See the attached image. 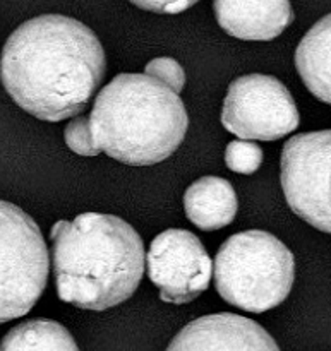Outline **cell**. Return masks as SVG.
Segmentation results:
<instances>
[{
    "instance_id": "obj_1",
    "label": "cell",
    "mask_w": 331,
    "mask_h": 351,
    "mask_svg": "<svg viewBox=\"0 0 331 351\" xmlns=\"http://www.w3.org/2000/svg\"><path fill=\"white\" fill-rule=\"evenodd\" d=\"M105 50L81 21L45 14L21 24L0 58V79L30 115L60 122L79 115L105 77Z\"/></svg>"
},
{
    "instance_id": "obj_2",
    "label": "cell",
    "mask_w": 331,
    "mask_h": 351,
    "mask_svg": "<svg viewBox=\"0 0 331 351\" xmlns=\"http://www.w3.org/2000/svg\"><path fill=\"white\" fill-rule=\"evenodd\" d=\"M52 247L58 298L102 312L129 300L144 274V243L124 219L84 213L65 221Z\"/></svg>"
},
{
    "instance_id": "obj_3",
    "label": "cell",
    "mask_w": 331,
    "mask_h": 351,
    "mask_svg": "<svg viewBox=\"0 0 331 351\" xmlns=\"http://www.w3.org/2000/svg\"><path fill=\"white\" fill-rule=\"evenodd\" d=\"M93 136L103 153L133 167L165 161L185 139L187 110L179 93L146 74H119L98 93Z\"/></svg>"
},
{
    "instance_id": "obj_4",
    "label": "cell",
    "mask_w": 331,
    "mask_h": 351,
    "mask_svg": "<svg viewBox=\"0 0 331 351\" xmlns=\"http://www.w3.org/2000/svg\"><path fill=\"white\" fill-rule=\"evenodd\" d=\"M216 291L227 304L253 314L278 307L295 280L294 254L263 230L229 237L215 257Z\"/></svg>"
},
{
    "instance_id": "obj_5",
    "label": "cell",
    "mask_w": 331,
    "mask_h": 351,
    "mask_svg": "<svg viewBox=\"0 0 331 351\" xmlns=\"http://www.w3.org/2000/svg\"><path fill=\"white\" fill-rule=\"evenodd\" d=\"M48 249L27 213L0 201V324L26 315L43 295Z\"/></svg>"
},
{
    "instance_id": "obj_6",
    "label": "cell",
    "mask_w": 331,
    "mask_h": 351,
    "mask_svg": "<svg viewBox=\"0 0 331 351\" xmlns=\"http://www.w3.org/2000/svg\"><path fill=\"white\" fill-rule=\"evenodd\" d=\"M280 168L292 211L316 230L331 233V129L290 137Z\"/></svg>"
},
{
    "instance_id": "obj_7",
    "label": "cell",
    "mask_w": 331,
    "mask_h": 351,
    "mask_svg": "<svg viewBox=\"0 0 331 351\" xmlns=\"http://www.w3.org/2000/svg\"><path fill=\"white\" fill-rule=\"evenodd\" d=\"M299 120L294 96L273 75L249 74L230 82L222 125L240 139H282L297 129Z\"/></svg>"
},
{
    "instance_id": "obj_8",
    "label": "cell",
    "mask_w": 331,
    "mask_h": 351,
    "mask_svg": "<svg viewBox=\"0 0 331 351\" xmlns=\"http://www.w3.org/2000/svg\"><path fill=\"white\" fill-rule=\"evenodd\" d=\"M146 261L148 276L167 304H189L208 290L212 259L201 240L187 230L160 233L151 242Z\"/></svg>"
},
{
    "instance_id": "obj_9",
    "label": "cell",
    "mask_w": 331,
    "mask_h": 351,
    "mask_svg": "<svg viewBox=\"0 0 331 351\" xmlns=\"http://www.w3.org/2000/svg\"><path fill=\"white\" fill-rule=\"evenodd\" d=\"M167 351H280L270 332L237 314H212L189 322Z\"/></svg>"
},
{
    "instance_id": "obj_10",
    "label": "cell",
    "mask_w": 331,
    "mask_h": 351,
    "mask_svg": "<svg viewBox=\"0 0 331 351\" xmlns=\"http://www.w3.org/2000/svg\"><path fill=\"white\" fill-rule=\"evenodd\" d=\"M213 7L220 27L239 40H275L294 21L290 0H215Z\"/></svg>"
},
{
    "instance_id": "obj_11",
    "label": "cell",
    "mask_w": 331,
    "mask_h": 351,
    "mask_svg": "<svg viewBox=\"0 0 331 351\" xmlns=\"http://www.w3.org/2000/svg\"><path fill=\"white\" fill-rule=\"evenodd\" d=\"M237 195L232 184L220 177H203L187 187L184 209L189 221L203 232L225 228L237 215Z\"/></svg>"
},
{
    "instance_id": "obj_12",
    "label": "cell",
    "mask_w": 331,
    "mask_h": 351,
    "mask_svg": "<svg viewBox=\"0 0 331 351\" xmlns=\"http://www.w3.org/2000/svg\"><path fill=\"white\" fill-rule=\"evenodd\" d=\"M295 67L306 88L331 105V14L306 33L295 50Z\"/></svg>"
},
{
    "instance_id": "obj_13",
    "label": "cell",
    "mask_w": 331,
    "mask_h": 351,
    "mask_svg": "<svg viewBox=\"0 0 331 351\" xmlns=\"http://www.w3.org/2000/svg\"><path fill=\"white\" fill-rule=\"evenodd\" d=\"M0 351H79L71 332L50 319H31L10 329Z\"/></svg>"
},
{
    "instance_id": "obj_14",
    "label": "cell",
    "mask_w": 331,
    "mask_h": 351,
    "mask_svg": "<svg viewBox=\"0 0 331 351\" xmlns=\"http://www.w3.org/2000/svg\"><path fill=\"white\" fill-rule=\"evenodd\" d=\"M225 163L236 173L251 175L263 163V149L249 141H232L225 149Z\"/></svg>"
},
{
    "instance_id": "obj_15",
    "label": "cell",
    "mask_w": 331,
    "mask_h": 351,
    "mask_svg": "<svg viewBox=\"0 0 331 351\" xmlns=\"http://www.w3.org/2000/svg\"><path fill=\"white\" fill-rule=\"evenodd\" d=\"M64 139L69 149L81 156H96L102 153L93 136L89 117L82 115L69 122L64 130Z\"/></svg>"
},
{
    "instance_id": "obj_16",
    "label": "cell",
    "mask_w": 331,
    "mask_h": 351,
    "mask_svg": "<svg viewBox=\"0 0 331 351\" xmlns=\"http://www.w3.org/2000/svg\"><path fill=\"white\" fill-rule=\"evenodd\" d=\"M144 74L158 79L175 93H181L185 86V72L177 60L170 57H158L148 62Z\"/></svg>"
},
{
    "instance_id": "obj_17",
    "label": "cell",
    "mask_w": 331,
    "mask_h": 351,
    "mask_svg": "<svg viewBox=\"0 0 331 351\" xmlns=\"http://www.w3.org/2000/svg\"><path fill=\"white\" fill-rule=\"evenodd\" d=\"M139 9L151 10L158 14H179L184 12L191 5H194L199 0H129Z\"/></svg>"
}]
</instances>
